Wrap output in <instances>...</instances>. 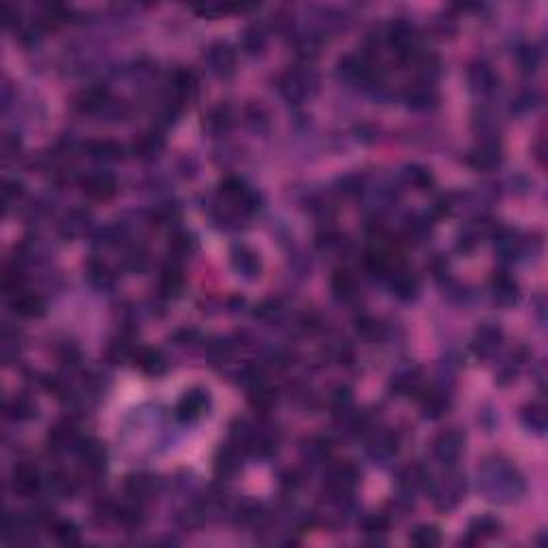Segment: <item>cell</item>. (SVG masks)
Returning <instances> with one entry per match:
<instances>
[{"label": "cell", "mask_w": 548, "mask_h": 548, "mask_svg": "<svg viewBox=\"0 0 548 548\" xmlns=\"http://www.w3.org/2000/svg\"><path fill=\"white\" fill-rule=\"evenodd\" d=\"M501 529L499 520L491 518V516H482V518H475L471 525H469V531H467V540L469 544H475V542H482L491 536H497Z\"/></svg>", "instance_id": "ffe728a7"}, {"label": "cell", "mask_w": 548, "mask_h": 548, "mask_svg": "<svg viewBox=\"0 0 548 548\" xmlns=\"http://www.w3.org/2000/svg\"><path fill=\"white\" fill-rule=\"evenodd\" d=\"M358 332L362 337H366V339H377L379 332H381V325L375 319L362 317V319H358Z\"/></svg>", "instance_id": "bcb514c9"}, {"label": "cell", "mask_w": 548, "mask_h": 548, "mask_svg": "<svg viewBox=\"0 0 548 548\" xmlns=\"http://www.w3.org/2000/svg\"><path fill=\"white\" fill-rule=\"evenodd\" d=\"M411 544L415 546H422V548H433L442 542V533L437 527H433V525H420V527H415L413 533H411Z\"/></svg>", "instance_id": "f546056e"}, {"label": "cell", "mask_w": 548, "mask_h": 548, "mask_svg": "<svg viewBox=\"0 0 548 548\" xmlns=\"http://www.w3.org/2000/svg\"><path fill=\"white\" fill-rule=\"evenodd\" d=\"M86 227H88V214L82 212V210H71L62 221V234L69 236V238L82 234Z\"/></svg>", "instance_id": "d6a6232c"}, {"label": "cell", "mask_w": 548, "mask_h": 548, "mask_svg": "<svg viewBox=\"0 0 548 548\" xmlns=\"http://www.w3.org/2000/svg\"><path fill=\"white\" fill-rule=\"evenodd\" d=\"M332 292L339 300H352L356 296V278L349 270H337L332 276Z\"/></svg>", "instance_id": "d4e9b609"}, {"label": "cell", "mask_w": 548, "mask_h": 548, "mask_svg": "<svg viewBox=\"0 0 548 548\" xmlns=\"http://www.w3.org/2000/svg\"><path fill=\"white\" fill-rule=\"evenodd\" d=\"M155 491V480L150 475H131L126 480V495L135 501H142L152 495Z\"/></svg>", "instance_id": "4316f807"}, {"label": "cell", "mask_w": 548, "mask_h": 548, "mask_svg": "<svg viewBox=\"0 0 548 548\" xmlns=\"http://www.w3.org/2000/svg\"><path fill=\"white\" fill-rule=\"evenodd\" d=\"M522 422L533 431H544L546 428V409L540 403H531L522 411Z\"/></svg>", "instance_id": "e575fe53"}, {"label": "cell", "mask_w": 548, "mask_h": 548, "mask_svg": "<svg viewBox=\"0 0 548 548\" xmlns=\"http://www.w3.org/2000/svg\"><path fill=\"white\" fill-rule=\"evenodd\" d=\"M503 332L497 325H482L473 337V352L480 356H489L501 345Z\"/></svg>", "instance_id": "7c38bea8"}, {"label": "cell", "mask_w": 548, "mask_h": 548, "mask_svg": "<svg viewBox=\"0 0 548 548\" xmlns=\"http://www.w3.org/2000/svg\"><path fill=\"white\" fill-rule=\"evenodd\" d=\"M390 287H392L394 296L407 302V300H413L415 296H418L420 278L403 266H394L390 272Z\"/></svg>", "instance_id": "52a82bcc"}, {"label": "cell", "mask_w": 548, "mask_h": 548, "mask_svg": "<svg viewBox=\"0 0 548 548\" xmlns=\"http://www.w3.org/2000/svg\"><path fill=\"white\" fill-rule=\"evenodd\" d=\"M518 60H520V64H522V69H525V71H536L538 62H540V56H538L536 50L527 48V50H522V52L518 54Z\"/></svg>", "instance_id": "681fc988"}, {"label": "cell", "mask_w": 548, "mask_h": 548, "mask_svg": "<svg viewBox=\"0 0 548 548\" xmlns=\"http://www.w3.org/2000/svg\"><path fill=\"white\" fill-rule=\"evenodd\" d=\"M210 407V397L206 390H191L180 399L176 405V418L180 422H193L208 411Z\"/></svg>", "instance_id": "8992f818"}, {"label": "cell", "mask_w": 548, "mask_h": 548, "mask_svg": "<svg viewBox=\"0 0 548 548\" xmlns=\"http://www.w3.org/2000/svg\"><path fill=\"white\" fill-rule=\"evenodd\" d=\"M493 296L503 306L514 304L516 298H518V285H516V281L512 276H508V274H503V272L495 274L493 276Z\"/></svg>", "instance_id": "2e32d148"}, {"label": "cell", "mask_w": 548, "mask_h": 548, "mask_svg": "<svg viewBox=\"0 0 548 548\" xmlns=\"http://www.w3.org/2000/svg\"><path fill=\"white\" fill-rule=\"evenodd\" d=\"M52 536L58 544L62 546H75L79 544V529L75 527V522L71 520H54L52 525Z\"/></svg>", "instance_id": "484cf974"}, {"label": "cell", "mask_w": 548, "mask_h": 548, "mask_svg": "<svg viewBox=\"0 0 548 548\" xmlns=\"http://www.w3.org/2000/svg\"><path fill=\"white\" fill-rule=\"evenodd\" d=\"M281 484H283V489H287V491H296L302 484V478H300L298 471H287V473L281 475Z\"/></svg>", "instance_id": "816d5d0a"}, {"label": "cell", "mask_w": 548, "mask_h": 548, "mask_svg": "<svg viewBox=\"0 0 548 548\" xmlns=\"http://www.w3.org/2000/svg\"><path fill=\"white\" fill-rule=\"evenodd\" d=\"M73 444H77V428L73 426V422H69V420L58 422L50 431V448H54V450H67Z\"/></svg>", "instance_id": "ac0fdd59"}, {"label": "cell", "mask_w": 548, "mask_h": 548, "mask_svg": "<svg viewBox=\"0 0 548 548\" xmlns=\"http://www.w3.org/2000/svg\"><path fill=\"white\" fill-rule=\"evenodd\" d=\"M135 362L140 364V368L144 372H148V375H161V372L167 368L163 354L157 352V349H142V352L135 356Z\"/></svg>", "instance_id": "cb8c5ba5"}, {"label": "cell", "mask_w": 548, "mask_h": 548, "mask_svg": "<svg viewBox=\"0 0 548 548\" xmlns=\"http://www.w3.org/2000/svg\"><path fill=\"white\" fill-rule=\"evenodd\" d=\"M86 155L99 163H116L124 157V148L114 140H93L84 146Z\"/></svg>", "instance_id": "9c48e42d"}, {"label": "cell", "mask_w": 548, "mask_h": 548, "mask_svg": "<svg viewBox=\"0 0 548 548\" xmlns=\"http://www.w3.org/2000/svg\"><path fill=\"white\" fill-rule=\"evenodd\" d=\"M165 142L159 133H155V131H150V133H144L135 140L133 144V152H135V157L140 159H155L159 152L163 150Z\"/></svg>", "instance_id": "d6986e66"}, {"label": "cell", "mask_w": 548, "mask_h": 548, "mask_svg": "<svg viewBox=\"0 0 548 548\" xmlns=\"http://www.w3.org/2000/svg\"><path fill=\"white\" fill-rule=\"evenodd\" d=\"M171 251L176 253V255H187L193 251V238L189 234H176L171 238V243H169Z\"/></svg>", "instance_id": "f6af8a7d"}, {"label": "cell", "mask_w": 548, "mask_h": 548, "mask_svg": "<svg viewBox=\"0 0 548 548\" xmlns=\"http://www.w3.org/2000/svg\"><path fill=\"white\" fill-rule=\"evenodd\" d=\"M206 62H208V67L214 75L227 77L234 73V67H236V52L225 41L212 43L206 52Z\"/></svg>", "instance_id": "5b68a950"}, {"label": "cell", "mask_w": 548, "mask_h": 548, "mask_svg": "<svg viewBox=\"0 0 548 548\" xmlns=\"http://www.w3.org/2000/svg\"><path fill=\"white\" fill-rule=\"evenodd\" d=\"M214 467H216V473H223V475H232L234 471H238V467H240V450L236 446H223L221 450L216 452Z\"/></svg>", "instance_id": "603a6c76"}, {"label": "cell", "mask_w": 548, "mask_h": 548, "mask_svg": "<svg viewBox=\"0 0 548 548\" xmlns=\"http://www.w3.org/2000/svg\"><path fill=\"white\" fill-rule=\"evenodd\" d=\"M48 491L54 495V497H60V499H67L71 497L75 491H77V482L73 475L69 473H62V471H56L48 478Z\"/></svg>", "instance_id": "44dd1931"}, {"label": "cell", "mask_w": 548, "mask_h": 548, "mask_svg": "<svg viewBox=\"0 0 548 548\" xmlns=\"http://www.w3.org/2000/svg\"><path fill=\"white\" fill-rule=\"evenodd\" d=\"M405 176L407 180L413 185V187H418V189H428L433 185V176H431V171L420 167V165H411L405 169Z\"/></svg>", "instance_id": "60d3db41"}, {"label": "cell", "mask_w": 548, "mask_h": 548, "mask_svg": "<svg viewBox=\"0 0 548 548\" xmlns=\"http://www.w3.org/2000/svg\"><path fill=\"white\" fill-rule=\"evenodd\" d=\"M264 43H266V37H264V32H261L257 26H251V28H247V30H245V37H243V46H245V50H247L249 54H255V52H259L261 48H264Z\"/></svg>", "instance_id": "b9f144b4"}, {"label": "cell", "mask_w": 548, "mask_h": 548, "mask_svg": "<svg viewBox=\"0 0 548 548\" xmlns=\"http://www.w3.org/2000/svg\"><path fill=\"white\" fill-rule=\"evenodd\" d=\"M249 390H251L249 401H251V405H253L257 411L266 413V411H270V409L274 407L276 397H274V392H272L264 381L257 384V386H253V388H249Z\"/></svg>", "instance_id": "f1b7e54d"}, {"label": "cell", "mask_w": 548, "mask_h": 548, "mask_svg": "<svg viewBox=\"0 0 548 548\" xmlns=\"http://www.w3.org/2000/svg\"><path fill=\"white\" fill-rule=\"evenodd\" d=\"M276 313H278V302H276V300H266V302L257 309V315H259V317H272V315H276Z\"/></svg>", "instance_id": "f5cc1de1"}, {"label": "cell", "mask_w": 548, "mask_h": 548, "mask_svg": "<svg viewBox=\"0 0 548 548\" xmlns=\"http://www.w3.org/2000/svg\"><path fill=\"white\" fill-rule=\"evenodd\" d=\"M35 413H37V407L24 397L11 399L7 403V415H9V418H13V420H30Z\"/></svg>", "instance_id": "1f68e13d"}, {"label": "cell", "mask_w": 548, "mask_h": 548, "mask_svg": "<svg viewBox=\"0 0 548 548\" xmlns=\"http://www.w3.org/2000/svg\"><path fill=\"white\" fill-rule=\"evenodd\" d=\"M88 278L97 285V287H109L114 281V274L101 261H91L88 264Z\"/></svg>", "instance_id": "74e56055"}, {"label": "cell", "mask_w": 548, "mask_h": 548, "mask_svg": "<svg viewBox=\"0 0 548 548\" xmlns=\"http://www.w3.org/2000/svg\"><path fill=\"white\" fill-rule=\"evenodd\" d=\"M43 486V480L32 465H17L13 469V491L21 497H32Z\"/></svg>", "instance_id": "ba28073f"}, {"label": "cell", "mask_w": 548, "mask_h": 548, "mask_svg": "<svg viewBox=\"0 0 548 548\" xmlns=\"http://www.w3.org/2000/svg\"><path fill=\"white\" fill-rule=\"evenodd\" d=\"M463 446H465V437L458 431H444L435 437L433 456L440 460L442 465L450 467L460 458V454H463Z\"/></svg>", "instance_id": "7a4b0ae2"}, {"label": "cell", "mask_w": 548, "mask_h": 548, "mask_svg": "<svg viewBox=\"0 0 548 548\" xmlns=\"http://www.w3.org/2000/svg\"><path fill=\"white\" fill-rule=\"evenodd\" d=\"M182 285H185V276L180 266L171 264L161 272V292L165 296H176L182 290Z\"/></svg>", "instance_id": "83f0119b"}, {"label": "cell", "mask_w": 548, "mask_h": 548, "mask_svg": "<svg viewBox=\"0 0 548 548\" xmlns=\"http://www.w3.org/2000/svg\"><path fill=\"white\" fill-rule=\"evenodd\" d=\"M11 309L19 317H41L46 313V302L39 294H17L11 302Z\"/></svg>", "instance_id": "4fadbf2b"}, {"label": "cell", "mask_w": 548, "mask_h": 548, "mask_svg": "<svg viewBox=\"0 0 548 548\" xmlns=\"http://www.w3.org/2000/svg\"><path fill=\"white\" fill-rule=\"evenodd\" d=\"M469 82L473 86V91L480 93H491L497 86V73L484 62H478L469 69Z\"/></svg>", "instance_id": "e0dca14e"}, {"label": "cell", "mask_w": 548, "mask_h": 548, "mask_svg": "<svg viewBox=\"0 0 548 548\" xmlns=\"http://www.w3.org/2000/svg\"><path fill=\"white\" fill-rule=\"evenodd\" d=\"M405 101L413 109H426L437 103V93L433 91V86L428 82H420V84L409 86L405 93Z\"/></svg>", "instance_id": "9a60e30c"}, {"label": "cell", "mask_w": 548, "mask_h": 548, "mask_svg": "<svg viewBox=\"0 0 548 548\" xmlns=\"http://www.w3.org/2000/svg\"><path fill=\"white\" fill-rule=\"evenodd\" d=\"M82 189L86 193V197H91L95 202H105L109 197H114L118 191L116 178L112 173L107 171H93L88 176H84L82 180Z\"/></svg>", "instance_id": "277c9868"}, {"label": "cell", "mask_w": 548, "mask_h": 548, "mask_svg": "<svg viewBox=\"0 0 548 548\" xmlns=\"http://www.w3.org/2000/svg\"><path fill=\"white\" fill-rule=\"evenodd\" d=\"M105 103H107V93L101 88L86 91L79 99V107L84 109V112H99V109H103Z\"/></svg>", "instance_id": "d590c367"}, {"label": "cell", "mask_w": 548, "mask_h": 548, "mask_svg": "<svg viewBox=\"0 0 548 548\" xmlns=\"http://www.w3.org/2000/svg\"><path fill=\"white\" fill-rule=\"evenodd\" d=\"M5 202H17L21 195H24V185H21L19 180H7L5 182Z\"/></svg>", "instance_id": "c3c4849f"}, {"label": "cell", "mask_w": 548, "mask_h": 548, "mask_svg": "<svg viewBox=\"0 0 548 548\" xmlns=\"http://www.w3.org/2000/svg\"><path fill=\"white\" fill-rule=\"evenodd\" d=\"M388 43L392 46V50L397 52L403 60H413L415 56L420 54V39L415 28L405 19H397L392 21L388 28Z\"/></svg>", "instance_id": "6da1fadb"}, {"label": "cell", "mask_w": 548, "mask_h": 548, "mask_svg": "<svg viewBox=\"0 0 548 548\" xmlns=\"http://www.w3.org/2000/svg\"><path fill=\"white\" fill-rule=\"evenodd\" d=\"M281 93L285 99H290V101H300L306 97V93H309V79H306L304 73H298V71H290L287 75H283L281 79Z\"/></svg>", "instance_id": "5bb4252c"}, {"label": "cell", "mask_w": 548, "mask_h": 548, "mask_svg": "<svg viewBox=\"0 0 548 548\" xmlns=\"http://www.w3.org/2000/svg\"><path fill=\"white\" fill-rule=\"evenodd\" d=\"M21 283H24V278H21V272H19L17 268L5 272L3 287H5L7 292H19V290H21Z\"/></svg>", "instance_id": "7dc6e473"}, {"label": "cell", "mask_w": 548, "mask_h": 548, "mask_svg": "<svg viewBox=\"0 0 548 548\" xmlns=\"http://www.w3.org/2000/svg\"><path fill=\"white\" fill-rule=\"evenodd\" d=\"M146 264H148V257H146V253H144L142 249H138V251H133V253H129V257H126V266H129L131 270H144Z\"/></svg>", "instance_id": "f907efd6"}, {"label": "cell", "mask_w": 548, "mask_h": 548, "mask_svg": "<svg viewBox=\"0 0 548 548\" xmlns=\"http://www.w3.org/2000/svg\"><path fill=\"white\" fill-rule=\"evenodd\" d=\"M420 388V377L418 372H405V375L394 377L392 381V390L397 394H411Z\"/></svg>", "instance_id": "ab89813d"}, {"label": "cell", "mask_w": 548, "mask_h": 548, "mask_svg": "<svg viewBox=\"0 0 548 548\" xmlns=\"http://www.w3.org/2000/svg\"><path fill=\"white\" fill-rule=\"evenodd\" d=\"M364 531L366 533H372V536H377V533H386L390 529V518L386 514H370L364 518Z\"/></svg>", "instance_id": "7bdbcfd3"}, {"label": "cell", "mask_w": 548, "mask_h": 548, "mask_svg": "<svg viewBox=\"0 0 548 548\" xmlns=\"http://www.w3.org/2000/svg\"><path fill=\"white\" fill-rule=\"evenodd\" d=\"M79 456L84 465L91 471H101L105 467V450L97 442H82L79 444Z\"/></svg>", "instance_id": "7402d4cb"}, {"label": "cell", "mask_w": 548, "mask_h": 548, "mask_svg": "<svg viewBox=\"0 0 548 548\" xmlns=\"http://www.w3.org/2000/svg\"><path fill=\"white\" fill-rule=\"evenodd\" d=\"M234 122V114L227 105H218L216 109H212L210 116H208V126L216 133H221V131H227Z\"/></svg>", "instance_id": "836d02e7"}, {"label": "cell", "mask_w": 548, "mask_h": 548, "mask_svg": "<svg viewBox=\"0 0 548 548\" xmlns=\"http://www.w3.org/2000/svg\"><path fill=\"white\" fill-rule=\"evenodd\" d=\"M116 518L120 525H124L126 529H135L144 522V514L140 506H122L116 510Z\"/></svg>", "instance_id": "8d00e7d4"}, {"label": "cell", "mask_w": 548, "mask_h": 548, "mask_svg": "<svg viewBox=\"0 0 548 548\" xmlns=\"http://www.w3.org/2000/svg\"><path fill=\"white\" fill-rule=\"evenodd\" d=\"M330 405L334 409V413H347L352 409V390L349 388H337L332 399H330Z\"/></svg>", "instance_id": "ee69618b"}, {"label": "cell", "mask_w": 548, "mask_h": 548, "mask_svg": "<svg viewBox=\"0 0 548 548\" xmlns=\"http://www.w3.org/2000/svg\"><path fill=\"white\" fill-rule=\"evenodd\" d=\"M422 409H424L426 418H440V415L448 409V401L440 392H431L422 403Z\"/></svg>", "instance_id": "f35d334b"}, {"label": "cell", "mask_w": 548, "mask_h": 548, "mask_svg": "<svg viewBox=\"0 0 548 548\" xmlns=\"http://www.w3.org/2000/svg\"><path fill=\"white\" fill-rule=\"evenodd\" d=\"M501 161V148L497 142L493 140H486V142H482L471 155H469V163L480 169V171H491L499 165Z\"/></svg>", "instance_id": "30bf717a"}, {"label": "cell", "mask_w": 548, "mask_h": 548, "mask_svg": "<svg viewBox=\"0 0 548 548\" xmlns=\"http://www.w3.org/2000/svg\"><path fill=\"white\" fill-rule=\"evenodd\" d=\"M463 493H465V482L460 475H448L437 482V484H433V499L440 510L454 508L463 499Z\"/></svg>", "instance_id": "3957f363"}, {"label": "cell", "mask_w": 548, "mask_h": 548, "mask_svg": "<svg viewBox=\"0 0 548 548\" xmlns=\"http://www.w3.org/2000/svg\"><path fill=\"white\" fill-rule=\"evenodd\" d=\"M195 88V75L187 69H178L171 73V91L178 99L187 97Z\"/></svg>", "instance_id": "4dcf8cb0"}, {"label": "cell", "mask_w": 548, "mask_h": 548, "mask_svg": "<svg viewBox=\"0 0 548 548\" xmlns=\"http://www.w3.org/2000/svg\"><path fill=\"white\" fill-rule=\"evenodd\" d=\"M232 266L238 274H243L245 278H255L261 272V259L255 251L247 247H238L232 253Z\"/></svg>", "instance_id": "8fae6325"}]
</instances>
